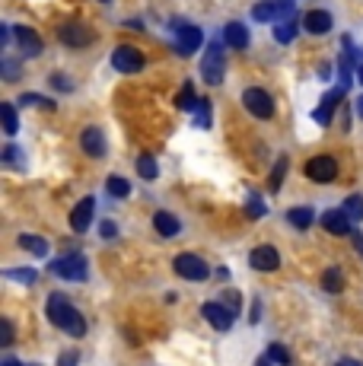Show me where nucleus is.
Returning <instances> with one entry per match:
<instances>
[{
  "label": "nucleus",
  "mask_w": 363,
  "mask_h": 366,
  "mask_svg": "<svg viewBox=\"0 0 363 366\" xmlns=\"http://www.w3.org/2000/svg\"><path fill=\"white\" fill-rule=\"evenodd\" d=\"M45 312H48V319H51V325H57V328L64 331V335H70V338H83L86 335V319L61 293H51V296H48Z\"/></svg>",
  "instance_id": "nucleus-1"
},
{
  "label": "nucleus",
  "mask_w": 363,
  "mask_h": 366,
  "mask_svg": "<svg viewBox=\"0 0 363 366\" xmlns=\"http://www.w3.org/2000/svg\"><path fill=\"white\" fill-rule=\"evenodd\" d=\"M224 70H226L224 45H220V42H207V48H204V61H201V73H204V83L217 86V83L224 80Z\"/></svg>",
  "instance_id": "nucleus-2"
},
{
  "label": "nucleus",
  "mask_w": 363,
  "mask_h": 366,
  "mask_svg": "<svg viewBox=\"0 0 363 366\" xmlns=\"http://www.w3.org/2000/svg\"><path fill=\"white\" fill-rule=\"evenodd\" d=\"M172 271H176L178 277H185V280H207L211 277V267H207L204 258L191 255V252H185V255H178L176 261H172Z\"/></svg>",
  "instance_id": "nucleus-3"
},
{
  "label": "nucleus",
  "mask_w": 363,
  "mask_h": 366,
  "mask_svg": "<svg viewBox=\"0 0 363 366\" xmlns=\"http://www.w3.org/2000/svg\"><path fill=\"white\" fill-rule=\"evenodd\" d=\"M290 16H293V3L290 0H265V3L252 7V19H258V23H274V19L287 23Z\"/></svg>",
  "instance_id": "nucleus-4"
},
{
  "label": "nucleus",
  "mask_w": 363,
  "mask_h": 366,
  "mask_svg": "<svg viewBox=\"0 0 363 366\" xmlns=\"http://www.w3.org/2000/svg\"><path fill=\"white\" fill-rule=\"evenodd\" d=\"M242 105H245V112L255 115V118H271V115H274V102H271V96L265 90H258V86L242 92Z\"/></svg>",
  "instance_id": "nucleus-5"
},
{
  "label": "nucleus",
  "mask_w": 363,
  "mask_h": 366,
  "mask_svg": "<svg viewBox=\"0 0 363 366\" xmlns=\"http://www.w3.org/2000/svg\"><path fill=\"white\" fill-rule=\"evenodd\" d=\"M51 274L64 280H86V258L83 255H67L51 261Z\"/></svg>",
  "instance_id": "nucleus-6"
},
{
  "label": "nucleus",
  "mask_w": 363,
  "mask_h": 366,
  "mask_svg": "<svg viewBox=\"0 0 363 366\" xmlns=\"http://www.w3.org/2000/svg\"><path fill=\"white\" fill-rule=\"evenodd\" d=\"M112 67H115L118 73H137V70H144V55H140L137 48L121 45V48H115Z\"/></svg>",
  "instance_id": "nucleus-7"
},
{
  "label": "nucleus",
  "mask_w": 363,
  "mask_h": 366,
  "mask_svg": "<svg viewBox=\"0 0 363 366\" xmlns=\"http://www.w3.org/2000/svg\"><path fill=\"white\" fill-rule=\"evenodd\" d=\"M306 175L312 182H335L338 179V163L332 156H312L306 163Z\"/></svg>",
  "instance_id": "nucleus-8"
},
{
  "label": "nucleus",
  "mask_w": 363,
  "mask_h": 366,
  "mask_svg": "<svg viewBox=\"0 0 363 366\" xmlns=\"http://www.w3.org/2000/svg\"><path fill=\"white\" fill-rule=\"evenodd\" d=\"M61 42L70 48H86V45H93V29H86L83 23H67V26H61Z\"/></svg>",
  "instance_id": "nucleus-9"
},
{
  "label": "nucleus",
  "mask_w": 363,
  "mask_h": 366,
  "mask_svg": "<svg viewBox=\"0 0 363 366\" xmlns=\"http://www.w3.org/2000/svg\"><path fill=\"white\" fill-rule=\"evenodd\" d=\"M204 42V36H201V29L198 26H178V32H176V51L178 55H195L198 51V45Z\"/></svg>",
  "instance_id": "nucleus-10"
},
{
  "label": "nucleus",
  "mask_w": 363,
  "mask_h": 366,
  "mask_svg": "<svg viewBox=\"0 0 363 366\" xmlns=\"http://www.w3.org/2000/svg\"><path fill=\"white\" fill-rule=\"evenodd\" d=\"M201 315H204L217 331H226L230 325H233V319H236L233 312L226 309V306H220V302H204V306H201Z\"/></svg>",
  "instance_id": "nucleus-11"
},
{
  "label": "nucleus",
  "mask_w": 363,
  "mask_h": 366,
  "mask_svg": "<svg viewBox=\"0 0 363 366\" xmlns=\"http://www.w3.org/2000/svg\"><path fill=\"white\" fill-rule=\"evenodd\" d=\"M93 213H96V198H83L74 207V213H70V229L74 233H86L90 223H93Z\"/></svg>",
  "instance_id": "nucleus-12"
},
{
  "label": "nucleus",
  "mask_w": 363,
  "mask_h": 366,
  "mask_svg": "<svg viewBox=\"0 0 363 366\" xmlns=\"http://www.w3.org/2000/svg\"><path fill=\"white\" fill-rule=\"evenodd\" d=\"M249 265L255 267V271H274V267L280 265L278 248H274V246H258V248H252Z\"/></svg>",
  "instance_id": "nucleus-13"
},
{
  "label": "nucleus",
  "mask_w": 363,
  "mask_h": 366,
  "mask_svg": "<svg viewBox=\"0 0 363 366\" xmlns=\"http://www.w3.org/2000/svg\"><path fill=\"white\" fill-rule=\"evenodd\" d=\"M354 220L347 217L345 211H328L322 213V226L332 233V236H347V233H354V226H351Z\"/></svg>",
  "instance_id": "nucleus-14"
},
{
  "label": "nucleus",
  "mask_w": 363,
  "mask_h": 366,
  "mask_svg": "<svg viewBox=\"0 0 363 366\" xmlns=\"http://www.w3.org/2000/svg\"><path fill=\"white\" fill-rule=\"evenodd\" d=\"M13 36H16V45L23 55H29V57L42 55V38H38V32H32V29H26V26H16Z\"/></svg>",
  "instance_id": "nucleus-15"
},
{
  "label": "nucleus",
  "mask_w": 363,
  "mask_h": 366,
  "mask_svg": "<svg viewBox=\"0 0 363 366\" xmlns=\"http://www.w3.org/2000/svg\"><path fill=\"white\" fill-rule=\"evenodd\" d=\"M303 26H306V32H312V36H322V32L332 29V13H325V10H309L306 16H303Z\"/></svg>",
  "instance_id": "nucleus-16"
},
{
  "label": "nucleus",
  "mask_w": 363,
  "mask_h": 366,
  "mask_svg": "<svg viewBox=\"0 0 363 366\" xmlns=\"http://www.w3.org/2000/svg\"><path fill=\"white\" fill-rule=\"evenodd\" d=\"M345 90H347V86H335L332 92H325V99H322V105L316 109V121H319V125H328V121H332V109H335L338 102H341Z\"/></svg>",
  "instance_id": "nucleus-17"
},
{
  "label": "nucleus",
  "mask_w": 363,
  "mask_h": 366,
  "mask_svg": "<svg viewBox=\"0 0 363 366\" xmlns=\"http://www.w3.org/2000/svg\"><path fill=\"white\" fill-rule=\"evenodd\" d=\"M80 146L86 150V156H103L105 153V138L99 128H86L83 138H80Z\"/></svg>",
  "instance_id": "nucleus-18"
},
{
  "label": "nucleus",
  "mask_w": 363,
  "mask_h": 366,
  "mask_svg": "<svg viewBox=\"0 0 363 366\" xmlns=\"http://www.w3.org/2000/svg\"><path fill=\"white\" fill-rule=\"evenodd\" d=\"M224 42L230 48H236V51L249 48V29L242 26V23H230V26L224 29Z\"/></svg>",
  "instance_id": "nucleus-19"
},
{
  "label": "nucleus",
  "mask_w": 363,
  "mask_h": 366,
  "mask_svg": "<svg viewBox=\"0 0 363 366\" xmlns=\"http://www.w3.org/2000/svg\"><path fill=\"white\" fill-rule=\"evenodd\" d=\"M153 229H157L159 236H178V229H182V223H178L172 213H166V211H159V213H153Z\"/></svg>",
  "instance_id": "nucleus-20"
},
{
  "label": "nucleus",
  "mask_w": 363,
  "mask_h": 366,
  "mask_svg": "<svg viewBox=\"0 0 363 366\" xmlns=\"http://www.w3.org/2000/svg\"><path fill=\"white\" fill-rule=\"evenodd\" d=\"M19 248H29V252H32V255H45L48 252V242L42 236H26V233H23V236H19Z\"/></svg>",
  "instance_id": "nucleus-21"
},
{
  "label": "nucleus",
  "mask_w": 363,
  "mask_h": 366,
  "mask_svg": "<svg viewBox=\"0 0 363 366\" xmlns=\"http://www.w3.org/2000/svg\"><path fill=\"white\" fill-rule=\"evenodd\" d=\"M287 223H293L297 229H306L312 223V211L309 207H293V211H287Z\"/></svg>",
  "instance_id": "nucleus-22"
},
{
  "label": "nucleus",
  "mask_w": 363,
  "mask_h": 366,
  "mask_svg": "<svg viewBox=\"0 0 363 366\" xmlns=\"http://www.w3.org/2000/svg\"><path fill=\"white\" fill-rule=\"evenodd\" d=\"M0 118H3V131H7V134H16V131H19L16 109H13L10 102H3V105H0Z\"/></svg>",
  "instance_id": "nucleus-23"
},
{
  "label": "nucleus",
  "mask_w": 363,
  "mask_h": 366,
  "mask_svg": "<svg viewBox=\"0 0 363 366\" xmlns=\"http://www.w3.org/2000/svg\"><path fill=\"white\" fill-rule=\"evenodd\" d=\"M105 192L112 194V198H128V194H131V185H128V179H118V175H112V179L105 182Z\"/></svg>",
  "instance_id": "nucleus-24"
},
{
  "label": "nucleus",
  "mask_w": 363,
  "mask_h": 366,
  "mask_svg": "<svg viewBox=\"0 0 363 366\" xmlns=\"http://www.w3.org/2000/svg\"><path fill=\"white\" fill-rule=\"evenodd\" d=\"M293 36H297V23H293V19H287V23H278V26H274V38H278L280 45L293 42Z\"/></svg>",
  "instance_id": "nucleus-25"
},
{
  "label": "nucleus",
  "mask_w": 363,
  "mask_h": 366,
  "mask_svg": "<svg viewBox=\"0 0 363 366\" xmlns=\"http://www.w3.org/2000/svg\"><path fill=\"white\" fill-rule=\"evenodd\" d=\"M137 172H140V179H157V175H159L157 159H153V156H140V159H137Z\"/></svg>",
  "instance_id": "nucleus-26"
},
{
  "label": "nucleus",
  "mask_w": 363,
  "mask_h": 366,
  "mask_svg": "<svg viewBox=\"0 0 363 366\" xmlns=\"http://www.w3.org/2000/svg\"><path fill=\"white\" fill-rule=\"evenodd\" d=\"M7 277L10 280H19V284H36L38 280V274L32 271V267H10Z\"/></svg>",
  "instance_id": "nucleus-27"
},
{
  "label": "nucleus",
  "mask_w": 363,
  "mask_h": 366,
  "mask_svg": "<svg viewBox=\"0 0 363 366\" xmlns=\"http://www.w3.org/2000/svg\"><path fill=\"white\" fill-rule=\"evenodd\" d=\"M176 105H178V109H185V112L198 105V102H195V86H191V83H185V86H182V92L176 96Z\"/></svg>",
  "instance_id": "nucleus-28"
},
{
  "label": "nucleus",
  "mask_w": 363,
  "mask_h": 366,
  "mask_svg": "<svg viewBox=\"0 0 363 366\" xmlns=\"http://www.w3.org/2000/svg\"><path fill=\"white\" fill-rule=\"evenodd\" d=\"M345 213L351 220H360L363 217V198H360V194H351V198H347V201H345Z\"/></svg>",
  "instance_id": "nucleus-29"
},
{
  "label": "nucleus",
  "mask_w": 363,
  "mask_h": 366,
  "mask_svg": "<svg viewBox=\"0 0 363 366\" xmlns=\"http://www.w3.org/2000/svg\"><path fill=\"white\" fill-rule=\"evenodd\" d=\"M19 102H23V105H42V109H55V102H51V99H42V96H36V92L19 96Z\"/></svg>",
  "instance_id": "nucleus-30"
},
{
  "label": "nucleus",
  "mask_w": 363,
  "mask_h": 366,
  "mask_svg": "<svg viewBox=\"0 0 363 366\" xmlns=\"http://www.w3.org/2000/svg\"><path fill=\"white\" fill-rule=\"evenodd\" d=\"M322 287L332 293L341 290V271H325V277H322Z\"/></svg>",
  "instance_id": "nucleus-31"
},
{
  "label": "nucleus",
  "mask_w": 363,
  "mask_h": 366,
  "mask_svg": "<svg viewBox=\"0 0 363 366\" xmlns=\"http://www.w3.org/2000/svg\"><path fill=\"white\" fill-rule=\"evenodd\" d=\"M268 357L274 360V363H280V366H287V363H290L287 348H280V344H271V348H268Z\"/></svg>",
  "instance_id": "nucleus-32"
},
{
  "label": "nucleus",
  "mask_w": 363,
  "mask_h": 366,
  "mask_svg": "<svg viewBox=\"0 0 363 366\" xmlns=\"http://www.w3.org/2000/svg\"><path fill=\"white\" fill-rule=\"evenodd\" d=\"M284 172H287V159L280 156L278 166H274V175H271V192H278V185L284 182Z\"/></svg>",
  "instance_id": "nucleus-33"
},
{
  "label": "nucleus",
  "mask_w": 363,
  "mask_h": 366,
  "mask_svg": "<svg viewBox=\"0 0 363 366\" xmlns=\"http://www.w3.org/2000/svg\"><path fill=\"white\" fill-rule=\"evenodd\" d=\"M0 344H3V348H10V344H13V322H10V319L0 322Z\"/></svg>",
  "instance_id": "nucleus-34"
},
{
  "label": "nucleus",
  "mask_w": 363,
  "mask_h": 366,
  "mask_svg": "<svg viewBox=\"0 0 363 366\" xmlns=\"http://www.w3.org/2000/svg\"><path fill=\"white\" fill-rule=\"evenodd\" d=\"M198 125L211 128V102H198Z\"/></svg>",
  "instance_id": "nucleus-35"
},
{
  "label": "nucleus",
  "mask_w": 363,
  "mask_h": 366,
  "mask_svg": "<svg viewBox=\"0 0 363 366\" xmlns=\"http://www.w3.org/2000/svg\"><path fill=\"white\" fill-rule=\"evenodd\" d=\"M245 213L249 217H265V204L258 201V194H252V201L245 204Z\"/></svg>",
  "instance_id": "nucleus-36"
},
{
  "label": "nucleus",
  "mask_w": 363,
  "mask_h": 366,
  "mask_svg": "<svg viewBox=\"0 0 363 366\" xmlns=\"http://www.w3.org/2000/svg\"><path fill=\"white\" fill-rule=\"evenodd\" d=\"M57 366H80L77 350H64V354H61V360H57Z\"/></svg>",
  "instance_id": "nucleus-37"
},
{
  "label": "nucleus",
  "mask_w": 363,
  "mask_h": 366,
  "mask_svg": "<svg viewBox=\"0 0 363 366\" xmlns=\"http://www.w3.org/2000/svg\"><path fill=\"white\" fill-rule=\"evenodd\" d=\"M3 77H7V80H16V77H19V67H16V61H10V57H7V61H3Z\"/></svg>",
  "instance_id": "nucleus-38"
},
{
  "label": "nucleus",
  "mask_w": 363,
  "mask_h": 366,
  "mask_svg": "<svg viewBox=\"0 0 363 366\" xmlns=\"http://www.w3.org/2000/svg\"><path fill=\"white\" fill-rule=\"evenodd\" d=\"M224 300H226V309L236 315V312H239V293H236V290H233V293H226Z\"/></svg>",
  "instance_id": "nucleus-39"
},
{
  "label": "nucleus",
  "mask_w": 363,
  "mask_h": 366,
  "mask_svg": "<svg viewBox=\"0 0 363 366\" xmlns=\"http://www.w3.org/2000/svg\"><path fill=\"white\" fill-rule=\"evenodd\" d=\"M51 86H57V90H70V80H67V77H51Z\"/></svg>",
  "instance_id": "nucleus-40"
},
{
  "label": "nucleus",
  "mask_w": 363,
  "mask_h": 366,
  "mask_svg": "<svg viewBox=\"0 0 363 366\" xmlns=\"http://www.w3.org/2000/svg\"><path fill=\"white\" fill-rule=\"evenodd\" d=\"M115 233H118V229H115V223H103V236L105 239H112Z\"/></svg>",
  "instance_id": "nucleus-41"
},
{
  "label": "nucleus",
  "mask_w": 363,
  "mask_h": 366,
  "mask_svg": "<svg viewBox=\"0 0 363 366\" xmlns=\"http://www.w3.org/2000/svg\"><path fill=\"white\" fill-rule=\"evenodd\" d=\"M351 239H354V248L360 252V258H363V236L360 233H351Z\"/></svg>",
  "instance_id": "nucleus-42"
},
{
  "label": "nucleus",
  "mask_w": 363,
  "mask_h": 366,
  "mask_svg": "<svg viewBox=\"0 0 363 366\" xmlns=\"http://www.w3.org/2000/svg\"><path fill=\"white\" fill-rule=\"evenodd\" d=\"M3 366H36V363H19V360H13V357H7V360H3Z\"/></svg>",
  "instance_id": "nucleus-43"
},
{
  "label": "nucleus",
  "mask_w": 363,
  "mask_h": 366,
  "mask_svg": "<svg viewBox=\"0 0 363 366\" xmlns=\"http://www.w3.org/2000/svg\"><path fill=\"white\" fill-rule=\"evenodd\" d=\"M335 366H363V363H357V360H338Z\"/></svg>",
  "instance_id": "nucleus-44"
},
{
  "label": "nucleus",
  "mask_w": 363,
  "mask_h": 366,
  "mask_svg": "<svg viewBox=\"0 0 363 366\" xmlns=\"http://www.w3.org/2000/svg\"><path fill=\"white\" fill-rule=\"evenodd\" d=\"M357 115H360V118H363V96H360V99H357Z\"/></svg>",
  "instance_id": "nucleus-45"
},
{
  "label": "nucleus",
  "mask_w": 363,
  "mask_h": 366,
  "mask_svg": "<svg viewBox=\"0 0 363 366\" xmlns=\"http://www.w3.org/2000/svg\"><path fill=\"white\" fill-rule=\"evenodd\" d=\"M255 366H271V357H265V360H258Z\"/></svg>",
  "instance_id": "nucleus-46"
},
{
  "label": "nucleus",
  "mask_w": 363,
  "mask_h": 366,
  "mask_svg": "<svg viewBox=\"0 0 363 366\" xmlns=\"http://www.w3.org/2000/svg\"><path fill=\"white\" fill-rule=\"evenodd\" d=\"M357 77H360V83H363V64H360V67H357Z\"/></svg>",
  "instance_id": "nucleus-47"
},
{
  "label": "nucleus",
  "mask_w": 363,
  "mask_h": 366,
  "mask_svg": "<svg viewBox=\"0 0 363 366\" xmlns=\"http://www.w3.org/2000/svg\"><path fill=\"white\" fill-rule=\"evenodd\" d=\"M103 3H109V0H103Z\"/></svg>",
  "instance_id": "nucleus-48"
}]
</instances>
